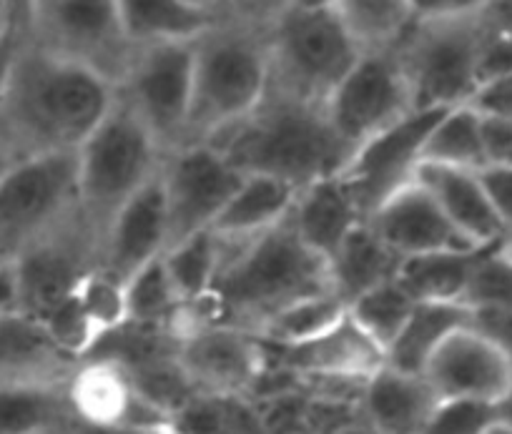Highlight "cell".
<instances>
[{"mask_svg": "<svg viewBox=\"0 0 512 434\" xmlns=\"http://www.w3.org/2000/svg\"><path fill=\"white\" fill-rule=\"evenodd\" d=\"M495 419V404L475 399H440L420 434H485Z\"/></svg>", "mask_w": 512, "mask_h": 434, "instance_id": "obj_39", "label": "cell"}, {"mask_svg": "<svg viewBox=\"0 0 512 434\" xmlns=\"http://www.w3.org/2000/svg\"><path fill=\"white\" fill-rule=\"evenodd\" d=\"M437 402L425 374L400 372L390 364L362 384V407L374 434H420Z\"/></svg>", "mask_w": 512, "mask_h": 434, "instance_id": "obj_21", "label": "cell"}, {"mask_svg": "<svg viewBox=\"0 0 512 434\" xmlns=\"http://www.w3.org/2000/svg\"><path fill=\"white\" fill-rule=\"evenodd\" d=\"M68 387L0 384V434L66 432L76 417Z\"/></svg>", "mask_w": 512, "mask_h": 434, "instance_id": "obj_29", "label": "cell"}, {"mask_svg": "<svg viewBox=\"0 0 512 434\" xmlns=\"http://www.w3.org/2000/svg\"><path fill=\"white\" fill-rule=\"evenodd\" d=\"M415 181L430 191L447 219L457 226L472 244H495L507 239L505 226L497 219L490 199L485 194L480 174L455 166L420 164Z\"/></svg>", "mask_w": 512, "mask_h": 434, "instance_id": "obj_23", "label": "cell"}, {"mask_svg": "<svg viewBox=\"0 0 512 434\" xmlns=\"http://www.w3.org/2000/svg\"><path fill=\"white\" fill-rule=\"evenodd\" d=\"M43 434H66V432H43Z\"/></svg>", "mask_w": 512, "mask_h": 434, "instance_id": "obj_55", "label": "cell"}, {"mask_svg": "<svg viewBox=\"0 0 512 434\" xmlns=\"http://www.w3.org/2000/svg\"><path fill=\"white\" fill-rule=\"evenodd\" d=\"M480 31L482 81L512 73V0H487L480 11Z\"/></svg>", "mask_w": 512, "mask_h": 434, "instance_id": "obj_37", "label": "cell"}, {"mask_svg": "<svg viewBox=\"0 0 512 434\" xmlns=\"http://www.w3.org/2000/svg\"><path fill=\"white\" fill-rule=\"evenodd\" d=\"M78 369L81 359L68 354L36 317L0 314V384L68 387Z\"/></svg>", "mask_w": 512, "mask_h": 434, "instance_id": "obj_20", "label": "cell"}, {"mask_svg": "<svg viewBox=\"0 0 512 434\" xmlns=\"http://www.w3.org/2000/svg\"><path fill=\"white\" fill-rule=\"evenodd\" d=\"M267 28L226 13L194 41V96L186 143H206L244 121L269 88Z\"/></svg>", "mask_w": 512, "mask_h": 434, "instance_id": "obj_4", "label": "cell"}, {"mask_svg": "<svg viewBox=\"0 0 512 434\" xmlns=\"http://www.w3.org/2000/svg\"><path fill=\"white\" fill-rule=\"evenodd\" d=\"M470 327L495 344L497 352L512 364V307L477 309L470 314Z\"/></svg>", "mask_w": 512, "mask_h": 434, "instance_id": "obj_41", "label": "cell"}, {"mask_svg": "<svg viewBox=\"0 0 512 434\" xmlns=\"http://www.w3.org/2000/svg\"><path fill=\"white\" fill-rule=\"evenodd\" d=\"M332 11L362 53H387L415 26L410 0H334Z\"/></svg>", "mask_w": 512, "mask_h": 434, "instance_id": "obj_30", "label": "cell"}, {"mask_svg": "<svg viewBox=\"0 0 512 434\" xmlns=\"http://www.w3.org/2000/svg\"><path fill=\"white\" fill-rule=\"evenodd\" d=\"M181 307L184 302H181L176 286L171 284L161 256L126 281V324L171 329Z\"/></svg>", "mask_w": 512, "mask_h": 434, "instance_id": "obj_35", "label": "cell"}, {"mask_svg": "<svg viewBox=\"0 0 512 434\" xmlns=\"http://www.w3.org/2000/svg\"><path fill=\"white\" fill-rule=\"evenodd\" d=\"M297 194L299 189H294L287 181L244 174V181L224 206L219 219L214 221L211 231L216 236H231V239L262 234L292 214Z\"/></svg>", "mask_w": 512, "mask_h": 434, "instance_id": "obj_25", "label": "cell"}, {"mask_svg": "<svg viewBox=\"0 0 512 434\" xmlns=\"http://www.w3.org/2000/svg\"><path fill=\"white\" fill-rule=\"evenodd\" d=\"M505 246H507V251H510V254H512V234L505 239Z\"/></svg>", "mask_w": 512, "mask_h": 434, "instance_id": "obj_53", "label": "cell"}, {"mask_svg": "<svg viewBox=\"0 0 512 434\" xmlns=\"http://www.w3.org/2000/svg\"><path fill=\"white\" fill-rule=\"evenodd\" d=\"M347 314V307L332 292L304 297L289 307L274 312L256 334L267 347H287V344L307 342L317 334L327 332Z\"/></svg>", "mask_w": 512, "mask_h": 434, "instance_id": "obj_33", "label": "cell"}, {"mask_svg": "<svg viewBox=\"0 0 512 434\" xmlns=\"http://www.w3.org/2000/svg\"><path fill=\"white\" fill-rule=\"evenodd\" d=\"M128 41L136 46L159 41H194L226 13L201 11L184 0H116Z\"/></svg>", "mask_w": 512, "mask_h": 434, "instance_id": "obj_27", "label": "cell"}, {"mask_svg": "<svg viewBox=\"0 0 512 434\" xmlns=\"http://www.w3.org/2000/svg\"><path fill=\"white\" fill-rule=\"evenodd\" d=\"M169 219L161 176L156 174L141 191L121 206L98 246L96 269L126 284L136 271L166 251Z\"/></svg>", "mask_w": 512, "mask_h": 434, "instance_id": "obj_16", "label": "cell"}, {"mask_svg": "<svg viewBox=\"0 0 512 434\" xmlns=\"http://www.w3.org/2000/svg\"><path fill=\"white\" fill-rule=\"evenodd\" d=\"M284 369L312 379L364 382L384 364V349L344 314L334 327L299 344L277 347Z\"/></svg>", "mask_w": 512, "mask_h": 434, "instance_id": "obj_19", "label": "cell"}, {"mask_svg": "<svg viewBox=\"0 0 512 434\" xmlns=\"http://www.w3.org/2000/svg\"><path fill=\"white\" fill-rule=\"evenodd\" d=\"M470 309L460 302H417L402 332L384 352V364L410 374H425L432 354L447 337L470 324Z\"/></svg>", "mask_w": 512, "mask_h": 434, "instance_id": "obj_26", "label": "cell"}, {"mask_svg": "<svg viewBox=\"0 0 512 434\" xmlns=\"http://www.w3.org/2000/svg\"><path fill=\"white\" fill-rule=\"evenodd\" d=\"M495 417L500 419V422L510 424L512 427V377H510V382H507L502 397L495 402Z\"/></svg>", "mask_w": 512, "mask_h": 434, "instance_id": "obj_48", "label": "cell"}, {"mask_svg": "<svg viewBox=\"0 0 512 434\" xmlns=\"http://www.w3.org/2000/svg\"><path fill=\"white\" fill-rule=\"evenodd\" d=\"M445 111L447 108H415L354 151L342 176L367 219L379 204L415 181L427 136Z\"/></svg>", "mask_w": 512, "mask_h": 434, "instance_id": "obj_14", "label": "cell"}, {"mask_svg": "<svg viewBox=\"0 0 512 434\" xmlns=\"http://www.w3.org/2000/svg\"><path fill=\"white\" fill-rule=\"evenodd\" d=\"M13 161H16V156H13L11 151H8L6 146H3V143H0V179H3V176H6V171L11 169V166H13Z\"/></svg>", "mask_w": 512, "mask_h": 434, "instance_id": "obj_51", "label": "cell"}, {"mask_svg": "<svg viewBox=\"0 0 512 434\" xmlns=\"http://www.w3.org/2000/svg\"><path fill=\"white\" fill-rule=\"evenodd\" d=\"M31 43L101 73L116 88L136 51L116 0H36Z\"/></svg>", "mask_w": 512, "mask_h": 434, "instance_id": "obj_9", "label": "cell"}, {"mask_svg": "<svg viewBox=\"0 0 512 434\" xmlns=\"http://www.w3.org/2000/svg\"><path fill=\"white\" fill-rule=\"evenodd\" d=\"M487 0H410L417 21H450L477 16Z\"/></svg>", "mask_w": 512, "mask_h": 434, "instance_id": "obj_43", "label": "cell"}, {"mask_svg": "<svg viewBox=\"0 0 512 434\" xmlns=\"http://www.w3.org/2000/svg\"><path fill=\"white\" fill-rule=\"evenodd\" d=\"M189 6L201 8V11L211 13H229L231 11V0H184Z\"/></svg>", "mask_w": 512, "mask_h": 434, "instance_id": "obj_49", "label": "cell"}, {"mask_svg": "<svg viewBox=\"0 0 512 434\" xmlns=\"http://www.w3.org/2000/svg\"><path fill=\"white\" fill-rule=\"evenodd\" d=\"M206 143L224 151L241 174L272 176L294 189L342 174L354 154L329 121L327 108L274 86L244 121Z\"/></svg>", "mask_w": 512, "mask_h": 434, "instance_id": "obj_3", "label": "cell"}, {"mask_svg": "<svg viewBox=\"0 0 512 434\" xmlns=\"http://www.w3.org/2000/svg\"><path fill=\"white\" fill-rule=\"evenodd\" d=\"M299 239L322 256L324 261L332 259L344 239L367 221L362 206L354 199L352 189L342 174L327 176L314 184L299 189L294 209L289 214Z\"/></svg>", "mask_w": 512, "mask_h": 434, "instance_id": "obj_22", "label": "cell"}, {"mask_svg": "<svg viewBox=\"0 0 512 434\" xmlns=\"http://www.w3.org/2000/svg\"><path fill=\"white\" fill-rule=\"evenodd\" d=\"M76 294L81 299L86 314L91 317V322L101 332V337H106L108 332H113V329L123 327L128 322L126 284L108 276L106 271L93 269L81 281Z\"/></svg>", "mask_w": 512, "mask_h": 434, "instance_id": "obj_38", "label": "cell"}, {"mask_svg": "<svg viewBox=\"0 0 512 434\" xmlns=\"http://www.w3.org/2000/svg\"><path fill=\"white\" fill-rule=\"evenodd\" d=\"M21 312L18 309V286L13 264H0V314Z\"/></svg>", "mask_w": 512, "mask_h": 434, "instance_id": "obj_47", "label": "cell"}, {"mask_svg": "<svg viewBox=\"0 0 512 434\" xmlns=\"http://www.w3.org/2000/svg\"><path fill=\"white\" fill-rule=\"evenodd\" d=\"M324 108L344 143L357 151L364 141L415 111V98L392 51L362 53Z\"/></svg>", "mask_w": 512, "mask_h": 434, "instance_id": "obj_12", "label": "cell"}, {"mask_svg": "<svg viewBox=\"0 0 512 434\" xmlns=\"http://www.w3.org/2000/svg\"><path fill=\"white\" fill-rule=\"evenodd\" d=\"M402 261L405 259L374 231V226L362 221L327 261L329 289L344 307H349L369 289L395 279Z\"/></svg>", "mask_w": 512, "mask_h": 434, "instance_id": "obj_24", "label": "cell"}, {"mask_svg": "<svg viewBox=\"0 0 512 434\" xmlns=\"http://www.w3.org/2000/svg\"><path fill=\"white\" fill-rule=\"evenodd\" d=\"M284 6H287V0H231L229 13L267 28Z\"/></svg>", "mask_w": 512, "mask_h": 434, "instance_id": "obj_44", "label": "cell"}, {"mask_svg": "<svg viewBox=\"0 0 512 434\" xmlns=\"http://www.w3.org/2000/svg\"><path fill=\"white\" fill-rule=\"evenodd\" d=\"M216 239L221 266L214 292L209 294L216 322L236 324L256 334L279 309L304 297L332 292L327 261L299 239L289 216L256 236Z\"/></svg>", "mask_w": 512, "mask_h": 434, "instance_id": "obj_2", "label": "cell"}, {"mask_svg": "<svg viewBox=\"0 0 512 434\" xmlns=\"http://www.w3.org/2000/svg\"><path fill=\"white\" fill-rule=\"evenodd\" d=\"M367 221L402 259L432 254V251L480 246L467 241L457 231L430 191L417 181L402 186L397 194L379 204Z\"/></svg>", "mask_w": 512, "mask_h": 434, "instance_id": "obj_18", "label": "cell"}, {"mask_svg": "<svg viewBox=\"0 0 512 434\" xmlns=\"http://www.w3.org/2000/svg\"><path fill=\"white\" fill-rule=\"evenodd\" d=\"M415 307L417 299L395 276V279L384 281V284L374 286L367 294L354 299L347 307V314L387 352V347L395 342Z\"/></svg>", "mask_w": 512, "mask_h": 434, "instance_id": "obj_34", "label": "cell"}, {"mask_svg": "<svg viewBox=\"0 0 512 434\" xmlns=\"http://www.w3.org/2000/svg\"><path fill=\"white\" fill-rule=\"evenodd\" d=\"M422 164L455 166V169H485L480 143V118L467 103L447 108L432 126L422 149Z\"/></svg>", "mask_w": 512, "mask_h": 434, "instance_id": "obj_31", "label": "cell"}, {"mask_svg": "<svg viewBox=\"0 0 512 434\" xmlns=\"http://www.w3.org/2000/svg\"><path fill=\"white\" fill-rule=\"evenodd\" d=\"M460 304L470 312L512 307V254L505 241H497L482 254Z\"/></svg>", "mask_w": 512, "mask_h": 434, "instance_id": "obj_36", "label": "cell"}, {"mask_svg": "<svg viewBox=\"0 0 512 434\" xmlns=\"http://www.w3.org/2000/svg\"><path fill=\"white\" fill-rule=\"evenodd\" d=\"M23 43H26V38L18 36L13 28H3V31H0V98H3V91H6V83L8 78H11L13 63H16Z\"/></svg>", "mask_w": 512, "mask_h": 434, "instance_id": "obj_46", "label": "cell"}, {"mask_svg": "<svg viewBox=\"0 0 512 434\" xmlns=\"http://www.w3.org/2000/svg\"><path fill=\"white\" fill-rule=\"evenodd\" d=\"M480 13L450 21H415L392 56L410 83L415 108L470 103L480 88Z\"/></svg>", "mask_w": 512, "mask_h": 434, "instance_id": "obj_7", "label": "cell"}, {"mask_svg": "<svg viewBox=\"0 0 512 434\" xmlns=\"http://www.w3.org/2000/svg\"><path fill=\"white\" fill-rule=\"evenodd\" d=\"M267 344L244 327L209 322L176 339V367L186 384L211 397H234L262 377Z\"/></svg>", "mask_w": 512, "mask_h": 434, "instance_id": "obj_15", "label": "cell"}, {"mask_svg": "<svg viewBox=\"0 0 512 434\" xmlns=\"http://www.w3.org/2000/svg\"><path fill=\"white\" fill-rule=\"evenodd\" d=\"M194 41L136 46L126 78L118 86V93L154 133L164 156L186 141L194 96Z\"/></svg>", "mask_w": 512, "mask_h": 434, "instance_id": "obj_10", "label": "cell"}, {"mask_svg": "<svg viewBox=\"0 0 512 434\" xmlns=\"http://www.w3.org/2000/svg\"><path fill=\"white\" fill-rule=\"evenodd\" d=\"M161 261H164L166 274L176 286L181 302H201L214 292L216 276H219V239L214 236V231H201V234L169 246L161 254Z\"/></svg>", "mask_w": 512, "mask_h": 434, "instance_id": "obj_32", "label": "cell"}, {"mask_svg": "<svg viewBox=\"0 0 512 434\" xmlns=\"http://www.w3.org/2000/svg\"><path fill=\"white\" fill-rule=\"evenodd\" d=\"M169 239L166 249L189 236L211 231L244 174L211 143H186L161 161Z\"/></svg>", "mask_w": 512, "mask_h": 434, "instance_id": "obj_11", "label": "cell"}, {"mask_svg": "<svg viewBox=\"0 0 512 434\" xmlns=\"http://www.w3.org/2000/svg\"><path fill=\"white\" fill-rule=\"evenodd\" d=\"M269 86L324 106L362 58L332 8L284 6L267 26Z\"/></svg>", "mask_w": 512, "mask_h": 434, "instance_id": "obj_6", "label": "cell"}, {"mask_svg": "<svg viewBox=\"0 0 512 434\" xmlns=\"http://www.w3.org/2000/svg\"><path fill=\"white\" fill-rule=\"evenodd\" d=\"M0 8L6 13L8 26H11L21 38L31 41L33 8H36V0H0Z\"/></svg>", "mask_w": 512, "mask_h": 434, "instance_id": "obj_45", "label": "cell"}, {"mask_svg": "<svg viewBox=\"0 0 512 434\" xmlns=\"http://www.w3.org/2000/svg\"><path fill=\"white\" fill-rule=\"evenodd\" d=\"M78 211L101 246L113 216L161 169L164 151L134 106L118 93L103 121L76 151Z\"/></svg>", "mask_w": 512, "mask_h": 434, "instance_id": "obj_5", "label": "cell"}, {"mask_svg": "<svg viewBox=\"0 0 512 434\" xmlns=\"http://www.w3.org/2000/svg\"><path fill=\"white\" fill-rule=\"evenodd\" d=\"M113 98L116 86L101 73L26 41L0 98V143L16 159L73 154Z\"/></svg>", "mask_w": 512, "mask_h": 434, "instance_id": "obj_1", "label": "cell"}, {"mask_svg": "<svg viewBox=\"0 0 512 434\" xmlns=\"http://www.w3.org/2000/svg\"><path fill=\"white\" fill-rule=\"evenodd\" d=\"M76 211V151L13 161L0 179V264L21 259Z\"/></svg>", "mask_w": 512, "mask_h": 434, "instance_id": "obj_8", "label": "cell"}, {"mask_svg": "<svg viewBox=\"0 0 512 434\" xmlns=\"http://www.w3.org/2000/svg\"><path fill=\"white\" fill-rule=\"evenodd\" d=\"M154 434H179V432H174V429H164V432H154Z\"/></svg>", "mask_w": 512, "mask_h": 434, "instance_id": "obj_54", "label": "cell"}, {"mask_svg": "<svg viewBox=\"0 0 512 434\" xmlns=\"http://www.w3.org/2000/svg\"><path fill=\"white\" fill-rule=\"evenodd\" d=\"M425 377L440 399L495 404L510 382L512 364L497 352L495 344L467 324L432 354Z\"/></svg>", "mask_w": 512, "mask_h": 434, "instance_id": "obj_17", "label": "cell"}, {"mask_svg": "<svg viewBox=\"0 0 512 434\" xmlns=\"http://www.w3.org/2000/svg\"><path fill=\"white\" fill-rule=\"evenodd\" d=\"M96 264L98 241L81 219V211H76L46 239L33 244L21 259L13 261L18 309L43 319L51 309L76 294Z\"/></svg>", "mask_w": 512, "mask_h": 434, "instance_id": "obj_13", "label": "cell"}, {"mask_svg": "<svg viewBox=\"0 0 512 434\" xmlns=\"http://www.w3.org/2000/svg\"><path fill=\"white\" fill-rule=\"evenodd\" d=\"M289 6H299V8H332L334 0H287Z\"/></svg>", "mask_w": 512, "mask_h": 434, "instance_id": "obj_50", "label": "cell"}, {"mask_svg": "<svg viewBox=\"0 0 512 434\" xmlns=\"http://www.w3.org/2000/svg\"><path fill=\"white\" fill-rule=\"evenodd\" d=\"M485 434H512V427L510 424L500 422V419H495V422L485 429Z\"/></svg>", "mask_w": 512, "mask_h": 434, "instance_id": "obj_52", "label": "cell"}, {"mask_svg": "<svg viewBox=\"0 0 512 434\" xmlns=\"http://www.w3.org/2000/svg\"><path fill=\"white\" fill-rule=\"evenodd\" d=\"M490 246L492 244H480L410 256L402 261L397 279L407 286V292L417 302H460L477 261Z\"/></svg>", "mask_w": 512, "mask_h": 434, "instance_id": "obj_28", "label": "cell"}, {"mask_svg": "<svg viewBox=\"0 0 512 434\" xmlns=\"http://www.w3.org/2000/svg\"><path fill=\"white\" fill-rule=\"evenodd\" d=\"M480 174L485 194L495 209L497 219L505 226L507 236L512 234V166H485Z\"/></svg>", "mask_w": 512, "mask_h": 434, "instance_id": "obj_42", "label": "cell"}, {"mask_svg": "<svg viewBox=\"0 0 512 434\" xmlns=\"http://www.w3.org/2000/svg\"><path fill=\"white\" fill-rule=\"evenodd\" d=\"M477 118L485 166H512V116L477 111Z\"/></svg>", "mask_w": 512, "mask_h": 434, "instance_id": "obj_40", "label": "cell"}]
</instances>
